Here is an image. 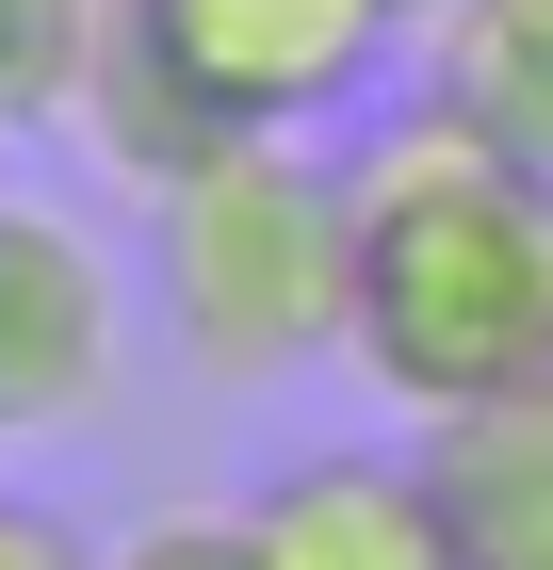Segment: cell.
Masks as SVG:
<instances>
[{
    "instance_id": "3957f363",
    "label": "cell",
    "mask_w": 553,
    "mask_h": 570,
    "mask_svg": "<svg viewBox=\"0 0 553 570\" xmlns=\"http://www.w3.org/2000/svg\"><path fill=\"white\" fill-rule=\"evenodd\" d=\"M147 33L213 82L228 131H342V115H375V82L407 66V0H130Z\"/></svg>"
},
{
    "instance_id": "9c48e42d",
    "label": "cell",
    "mask_w": 553,
    "mask_h": 570,
    "mask_svg": "<svg viewBox=\"0 0 553 570\" xmlns=\"http://www.w3.org/2000/svg\"><path fill=\"white\" fill-rule=\"evenodd\" d=\"M98 33H115V0H0V147H17V131H66V115H82Z\"/></svg>"
},
{
    "instance_id": "8fae6325",
    "label": "cell",
    "mask_w": 553,
    "mask_h": 570,
    "mask_svg": "<svg viewBox=\"0 0 553 570\" xmlns=\"http://www.w3.org/2000/svg\"><path fill=\"white\" fill-rule=\"evenodd\" d=\"M0 570H115L66 505H33V489H0Z\"/></svg>"
},
{
    "instance_id": "7a4b0ae2",
    "label": "cell",
    "mask_w": 553,
    "mask_h": 570,
    "mask_svg": "<svg viewBox=\"0 0 553 570\" xmlns=\"http://www.w3.org/2000/svg\"><path fill=\"white\" fill-rule=\"evenodd\" d=\"M147 294L196 392H294L309 358L358 326V228H342V164L294 131H245L147 213Z\"/></svg>"
},
{
    "instance_id": "52a82bcc",
    "label": "cell",
    "mask_w": 553,
    "mask_h": 570,
    "mask_svg": "<svg viewBox=\"0 0 553 570\" xmlns=\"http://www.w3.org/2000/svg\"><path fill=\"white\" fill-rule=\"evenodd\" d=\"M66 131H82L98 179H115V196H147V213H164L196 164H228V147H245V131L213 115V82H196V66H179L130 0H115V33H98V82H82V115H66Z\"/></svg>"
},
{
    "instance_id": "7c38bea8",
    "label": "cell",
    "mask_w": 553,
    "mask_h": 570,
    "mask_svg": "<svg viewBox=\"0 0 553 570\" xmlns=\"http://www.w3.org/2000/svg\"><path fill=\"white\" fill-rule=\"evenodd\" d=\"M407 17H440V0H407Z\"/></svg>"
},
{
    "instance_id": "8992f818",
    "label": "cell",
    "mask_w": 553,
    "mask_h": 570,
    "mask_svg": "<svg viewBox=\"0 0 553 570\" xmlns=\"http://www.w3.org/2000/svg\"><path fill=\"white\" fill-rule=\"evenodd\" d=\"M424 489H440L456 570H553V392L424 424Z\"/></svg>"
},
{
    "instance_id": "6da1fadb",
    "label": "cell",
    "mask_w": 553,
    "mask_h": 570,
    "mask_svg": "<svg viewBox=\"0 0 553 570\" xmlns=\"http://www.w3.org/2000/svg\"><path fill=\"white\" fill-rule=\"evenodd\" d=\"M342 228H358V326L342 358L407 424L553 392V164L456 131L440 98L375 115L342 147Z\"/></svg>"
},
{
    "instance_id": "277c9868",
    "label": "cell",
    "mask_w": 553,
    "mask_h": 570,
    "mask_svg": "<svg viewBox=\"0 0 553 570\" xmlns=\"http://www.w3.org/2000/svg\"><path fill=\"white\" fill-rule=\"evenodd\" d=\"M130 358V277L66 196H0V440H49L115 392Z\"/></svg>"
},
{
    "instance_id": "30bf717a",
    "label": "cell",
    "mask_w": 553,
    "mask_h": 570,
    "mask_svg": "<svg viewBox=\"0 0 553 570\" xmlns=\"http://www.w3.org/2000/svg\"><path fill=\"white\" fill-rule=\"evenodd\" d=\"M115 570H260V538H245V505H164V522L115 538Z\"/></svg>"
},
{
    "instance_id": "5b68a950",
    "label": "cell",
    "mask_w": 553,
    "mask_h": 570,
    "mask_svg": "<svg viewBox=\"0 0 553 570\" xmlns=\"http://www.w3.org/2000/svg\"><path fill=\"white\" fill-rule=\"evenodd\" d=\"M245 538H260V570H456L424 456H375V440L277 456V473L245 489Z\"/></svg>"
},
{
    "instance_id": "ba28073f",
    "label": "cell",
    "mask_w": 553,
    "mask_h": 570,
    "mask_svg": "<svg viewBox=\"0 0 553 570\" xmlns=\"http://www.w3.org/2000/svg\"><path fill=\"white\" fill-rule=\"evenodd\" d=\"M424 98L456 131L553 164V0H440L424 17Z\"/></svg>"
}]
</instances>
